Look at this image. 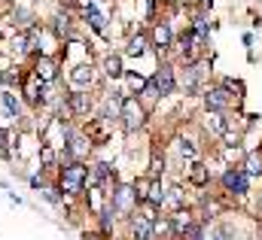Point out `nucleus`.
Returning <instances> with one entry per match:
<instances>
[{
	"mask_svg": "<svg viewBox=\"0 0 262 240\" xmlns=\"http://www.w3.org/2000/svg\"><path fill=\"white\" fill-rule=\"evenodd\" d=\"M85 180H89V167L85 164L70 161L67 167H61V191L64 195H79L85 188Z\"/></svg>",
	"mask_w": 262,
	"mask_h": 240,
	"instance_id": "f257e3e1",
	"label": "nucleus"
},
{
	"mask_svg": "<svg viewBox=\"0 0 262 240\" xmlns=\"http://www.w3.org/2000/svg\"><path fill=\"white\" fill-rule=\"evenodd\" d=\"M119 119H122V128H125L128 134H134L137 128H143V122H146V110H143V107H140L134 98H125Z\"/></svg>",
	"mask_w": 262,
	"mask_h": 240,
	"instance_id": "f03ea898",
	"label": "nucleus"
},
{
	"mask_svg": "<svg viewBox=\"0 0 262 240\" xmlns=\"http://www.w3.org/2000/svg\"><path fill=\"white\" fill-rule=\"evenodd\" d=\"M223 188L232 191V195H247V188H250V177H247L241 167H232V171L223 174Z\"/></svg>",
	"mask_w": 262,
	"mask_h": 240,
	"instance_id": "7ed1b4c3",
	"label": "nucleus"
},
{
	"mask_svg": "<svg viewBox=\"0 0 262 240\" xmlns=\"http://www.w3.org/2000/svg\"><path fill=\"white\" fill-rule=\"evenodd\" d=\"M113 210L116 213H131L134 204H137V195H134V185H116L113 188Z\"/></svg>",
	"mask_w": 262,
	"mask_h": 240,
	"instance_id": "20e7f679",
	"label": "nucleus"
},
{
	"mask_svg": "<svg viewBox=\"0 0 262 240\" xmlns=\"http://www.w3.org/2000/svg\"><path fill=\"white\" fill-rule=\"evenodd\" d=\"M204 107H207V113H223V110L232 107V94L226 88H210L204 94Z\"/></svg>",
	"mask_w": 262,
	"mask_h": 240,
	"instance_id": "39448f33",
	"label": "nucleus"
},
{
	"mask_svg": "<svg viewBox=\"0 0 262 240\" xmlns=\"http://www.w3.org/2000/svg\"><path fill=\"white\" fill-rule=\"evenodd\" d=\"M89 180H92V185L116 188V171H113L110 164H104V161H101V164H95V167H92V177H89ZM89 180H85V182H89Z\"/></svg>",
	"mask_w": 262,
	"mask_h": 240,
	"instance_id": "423d86ee",
	"label": "nucleus"
},
{
	"mask_svg": "<svg viewBox=\"0 0 262 240\" xmlns=\"http://www.w3.org/2000/svg\"><path fill=\"white\" fill-rule=\"evenodd\" d=\"M156 88H159V94H174V88H177V79H174V70L168 67V64H162L159 70H156Z\"/></svg>",
	"mask_w": 262,
	"mask_h": 240,
	"instance_id": "0eeeda50",
	"label": "nucleus"
},
{
	"mask_svg": "<svg viewBox=\"0 0 262 240\" xmlns=\"http://www.w3.org/2000/svg\"><path fill=\"white\" fill-rule=\"evenodd\" d=\"M131 237L134 240H152V219L149 216H134L131 219Z\"/></svg>",
	"mask_w": 262,
	"mask_h": 240,
	"instance_id": "6e6552de",
	"label": "nucleus"
},
{
	"mask_svg": "<svg viewBox=\"0 0 262 240\" xmlns=\"http://www.w3.org/2000/svg\"><path fill=\"white\" fill-rule=\"evenodd\" d=\"M67 107H70V113H76V116H89V110H92V98H89L85 91H73V94L67 98Z\"/></svg>",
	"mask_w": 262,
	"mask_h": 240,
	"instance_id": "1a4fd4ad",
	"label": "nucleus"
},
{
	"mask_svg": "<svg viewBox=\"0 0 262 240\" xmlns=\"http://www.w3.org/2000/svg\"><path fill=\"white\" fill-rule=\"evenodd\" d=\"M189 182L198 185V188L207 185V182H210V167H204L201 161H192V164H189Z\"/></svg>",
	"mask_w": 262,
	"mask_h": 240,
	"instance_id": "9d476101",
	"label": "nucleus"
},
{
	"mask_svg": "<svg viewBox=\"0 0 262 240\" xmlns=\"http://www.w3.org/2000/svg\"><path fill=\"white\" fill-rule=\"evenodd\" d=\"M152 43H156V49L159 52H165L168 46H171V28L162 21V25H156V31H152Z\"/></svg>",
	"mask_w": 262,
	"mask_h": 240,
	"instance_id": "9b49d317",
	"label": "nucleus"
},
{
	"mask_svg": "<svg viewBox=\"0 0 262 240\" xmlns=\"http://www.w3.org/2000/svg\"><path fill=\"white\" fill-rule=\"evenodd\" d=\"M34 76H37L40 82H52V79H55V61L40 58V61H37V70H34Z\"/></svg>",
	"mask_w": 262,
	"mask_h": 240,
	"instance_id": "f8f14e48",
	"label": "nucleus"
},
{
	"mask_svg": "<svg viewBox=\"0 0 262 240\" xmlns=\"http://www.w3.org/2000/svg\"><path fill=\"white\" fill-rule=\"evenodd\" d=\"M122 104H125V98H122V94H113V98H107V104H104V119H119V113H122Z\"/></svg>",
	"mask_w": 262,
	"mask_h": 240,
	"instance_id": "ddd939ff",
	"label": "nucleus"
},
{
	"mask_svg": "<svg viewBox=\"0 0 262 240\" xmlns=\"http://www.w3.org/2000/svg\"><path fill=\"white\" fill-rule=\"evenodd\" d=\"M171 234H174L171 219H152V237L156 240H168Z\"/></svg>",
	"mask_w": 262,
	"mask_h": 240,
	"instance_id": "4468645a",
	"label": "nucleus"
},
{
	"mask_svg": "<svg viewBox=\"0 0 262 240\" xmlns=\"http://www.w3.org/2000/svg\"><path fill=\"white\" fill-rule=\"evenodd\" d=\"M40 88H43V82H40L37 76H28V82H25V98H28L31 104H40Z\"/></svg>",
	"mask_w": 262,
	"mask_h": 240,
	"instance_id": "2eb2a0df",
	"label": "nucleus"
},
{
	"mask_svg": "<svg viewBox=\"0 0 262 240\" xmlns=\"http://www.w3.org/2000/svg\"><path fill=\"white\" fill-rule=\"evenodd\" d=\"M104 73H107V76H113V79H116V76H122V73H125V70H122V58H119V55L104 58Z\"/></svg>",
	"mask_w": 262,
	"mask_h": 240,
	"instance_id": "dca6fc26",
	"label": "nucleus"
},
{
	"mask_svg": "<svg viewBox=\"0 0 262 240\" xmlns=\"http://www.w3.org/2000/svg\"><path fill=\"white\" fill-rule=\"evenodd\" d=\"M70 79H73L76 85H89V82H92V67H85V64H79V67H73V73H70Z\"/></svg>",
	"mask_w": 262,
	"mask_h": 240,
	"instance_id": "f3484780",
	"label": "nucleus"
},
{
	"mask_svg": "<svg viewBox=\"0 0 262 240\" xmlns=\"http://www.w3.org/2000/svg\"><path fill=\"white\" fill-rule=\"evenodd\" d=\"M165 204H168V207H174V210H183V188H180V185L168 188V195H165Z\"/></svg>",
	"mask_w": 262,
	"mask_h": 240,
	"instance_id": "a211bd4d",
	"label": "nucleus"
},
{
	"mask_svg": "<svg viewBox=\"0 0 262 240\" xmlns=\"http://www.w3.org/2000/svg\"><path fill=\"white\" fill-rule=\"evenodd\" d=\"M244 174H247V177H262V158L247 155V158H244Z\"/></svg>",
	"mask_w": 262,
	"mask_h": 240,
	"instance_id": "6ab92c4d",
	"label": "nucleus"
},
{
	"mask_svg": "<svg viewBox=\"0 0 262 240\" xmlns=\"http://www.w3.org/2000/svg\"><path fill=\"white\" fill-rule=\"evenodd\" d=\"M128 55H143L146 52V37L143 34H137V37H131V43H128V49H125Z\"/></svg>",
	"mask_w": 262,
	"mask_h": 240,
	"instance_id": "aec40b11",
	"label": "nucleus"
},
{
	"mask_svg": "<svg viewBox=\"0 0 262 240\" xmlns=\"http://www.w3.org/2000/svg\"><path fill=\"white\" fill-rule=\"evenodd\" d=\"M25 49H31V46H28V37H25V34H15V37L9 40V52H12V55H21Z\"/></svg>",
	"mask_w": 262,
	"mask_h": 240,
	"instance_id": "412c9836",
	"label": "nucleus"
},
{
	"mask_svg": "<svg viewBox=\"0 0 262 240\" xmlns=\"http://www.w3.org/2000/svg\"><path fill=\"white\" fill-rule=\"evenodd\" d=\"M207 128H213V134L223 137V131H226V119H223V113H207Z\"/></svg>",
	"mask_w": 262,
	"mask_h": 240,
	"instance_id": "4be33fe9",
	"label": "nucleus"
},
{
	"mask_svg": "<svg viewBox=\"0 0 262 240\" xmlns=\"http://www.w3.org/2000/svg\"><path fill=\"white\" fill-rule=\"evenodd\" d=\"M85 18L92 21V28H95V31H104V18H101V12H98L95 6H85Z\"/></svg>",
	"mask_w": 262,
	"mask_h": 240,
	"instance_id": "5701e85b",
	"label": "nucleus"
},
{
	"mask_svg": "<svg viewBox=\"0 0 262 240\" xmlns=\"http://www.w3.org/2000/svg\"><path fill=\"white\" fill-rule=\"evenodd\" d=\"M223 88L235 98H244V82H238V79H223Z\"/></svg>",
	"mask_w": 262,
	"mask_h": 240,
	"instance_id": "b1692460",
	"label": "nucleus"
},
{
	"mask_svg": "<svg viewBox=\"0 0 262 240\" xmlns=\"http://www.w3.org/2000/svg\"><path fill=\"white\" fill-rule=\"evenodd\" d=\"M162 174H165V158H159V155H156V158H152V164H149V180H159Z\"/></svg>",
	"mask_w": 262,
	"mask_h": 240,
	"instance_id": "393cba45",
	"label": "nucleus"
},
{
	"mask_svg": "<svg viewBox=\"0 0 262 240\" xmlns=\"http://www.w3.org/2000/svg\"><path fill=\"white\" fill-rule=\"evenodd\" d=\"M156 98H159V88H156V82L149 79V82L143 85V101H146V107H149V104H152Z\"/></svg>",
	"mask_w": 262,
	"mask_h": 240,
	"instance_id": "a878e982",
	"label": "nucleus"
},
{
	"mask_svg": "<svg viewBox=\"0 0 262 240\" xmlns=\"http://www.w3.org/2000/svg\"><path fill=\"white\" fill-rule=\"evenodd\" d=\"M226 158H229V161H244L247 152H244L241 146H226Z\"/></svg>",
	"mask_w": 262,
	"mask_h": 240,
	"instance_id": "bb28decb",
	"label": "nucleus"
},
{
	"mask_svg": "<svg viewBox=\"0 0 262 240\" xmlns=\"http://www.w3.org/2000/svg\"><path fill=\"white\" fill-rule=\"evenodd\" d=\"M3 107H6L12 116H18V113H21V107H18V101H15L12 94H3Z\"/></svg>",
	"mask_w": 262,
	"mask_h": 240,
	"instance_id": "cd10ccee",
	"label": "nucleus"
},
{
	"mask_svg": "<svg viewBox=\"0 0 262 240\" xmlns=\"http://www.w3.org/2000/svg\"><path fill=\"white\" fill-rule=\"evenodd\" d=\"M177 149H180V155H183V158H195V146H192L189 140H180V143H177Z\"/></svg>",
	"mask_w": 262,
	"mask_h": 240,
	"instance_id": "c85d7f7f",
	"label": "nucleus"
},
{
	"mask_svg": "<svg viewBox=\"0 0 262 240\" xmlns=\"http://www.w3.org/2000/svg\"><path fill=\"white\" fill-rule=\"evenodd\" d=\"M128 85L134 91H143V85H146V79L140 76V73H128Z\"/></svg>",
	"mask_w": 262,
	"mask_h": 240,
	"instance_id": "c756f323",
	"label": "nucleus"
},
{
	"mask_svg": "<svg viewBox=\"0 0 262 240\" xmlns=\"http://www.w3.org/2000/svg\"><path fill=\"white\" fill-rule=\"evenodd\" d=\"M40 158H43V164H46V167H52V161H55L52 146H43V149H40Z\"/></svg>",
	"mask_w": 262,
	"mask_h": 240,
	"instance_id": "7c9ffc66",
	"label": "nucleus"
},
{
	"mask_svg": "<svg viewBox=\"0 0 262 240\" xmlns=\"http://www.w3.org/2000/svg\"><path fill=\"white\" fill-rule=\"evenodd\" d=\"M85 240H107V234H85Z\"/></svg>",
	"mask_w": 262,
	"mask_h": 240,
	"instance_id": "2f4dec72",
	"label": "nucleus"
},
{
	"mask_svg": "<svg viewBox=\"0 0 262 240\" xmlns=\"http://www.w3.org/2000/svg\"><path fill=\"white\" fill-rule=\"evenodd\" d=\"M3 137H6V134H3V131H0V146H3Z\"/></svg>",
	"mask_w": 262,
	"mask_h": 240,
	"instance_id": "473e14b6",
	"label": "nucleus"
},
{
	"mask_svg": "<svg viewBox=\"0 0 262 240\" xmlns=\"http://www.w3.org/2000/svg\"><path fill=\"white\" fill-rule=\"evenodd\" d=\"M0 85H3V73H0Z\"/></svg>",
	"mask_w": 262,
	"mask_h": 240,
	"instance_id": "72a5a7b5",
	"label": "nucleus"
}]
</instances>
